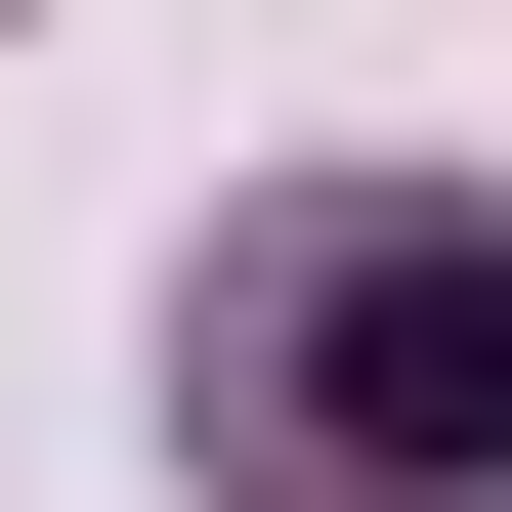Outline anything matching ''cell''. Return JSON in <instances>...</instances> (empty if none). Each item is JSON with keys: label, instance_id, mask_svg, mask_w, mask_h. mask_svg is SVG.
Instances as JSON below:
<instances>
[{"label": "cell", "instance_id": "1", "mask_svg": "<svg viewBox=\"0 0 512 512\" xmlns=\"http://www.w3.org/2000/svg\"><path fill=\"white\" fill-rule=\"evenodd\" d=\"M171 470L214 512H512V171H256L171 256Z\"/></svg>", "mask_w": 512, "mask_h": 512}]
</instances>
